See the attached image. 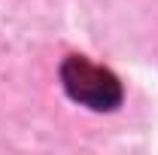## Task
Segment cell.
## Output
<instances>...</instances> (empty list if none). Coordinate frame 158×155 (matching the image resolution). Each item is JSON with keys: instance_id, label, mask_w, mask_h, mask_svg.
Here are the masks:
<instances>
[{"instance_id": "6da1fadb", "label": "cell", "mask_w": 158, "mask_h": 155, "mask_svg": "<svg viewBox=\"0 0 158 155\" xmlns=\"http://www.w3.org/2000/svg\"><path fill=\"white\" fill-rule=\"evenodd\" d=\"M61 82H64L67 94L88 110L106 113L122 103V82L116 79V73L91 64L82 55H70L61 64Z\"/></svg>"}]
</instances>
